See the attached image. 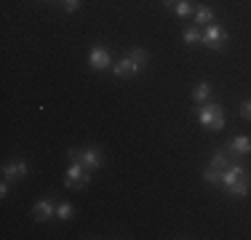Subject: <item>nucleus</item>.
I'll use <instances>...</instances> for the list:
<instances>
[{
	"mask_svg": "<svg viewBox=\"0 0 251 240\" xmlns=\"http://www.w3.org/2000/svg\"><path fill=\"white\" fill-rule=\"evenodd\" d=\"M198 120L203 128H208V131H222L225 128V110L217 101H203V104H198Z\"/></svg>",
	"mask_w": 251,
	"mask_h": 240,
	"instance_id": "f257e3e1",
	"label": "nucleus"
},
{
	"mask_svg": "<svg viewBox=\"0 0 251 240\" xmlns=\"http://www.w3.org/2000/svg\"><path fill=\"white\" fill-rule=\"evenodd\" d=\"M88 182H91V171L83 168L80 163H70L67 171H64V187L67 190H86Z\"/></svg>",
	"mask_w": 251,
	"mask_h": 240,
	"instance_id": "f03ea898",
	"label": "nucleus"
},
{
	"mask_svg": "<svg viewBox=\"0 0 251 240\" xmlns=\"http://www.w3.org/2000/svg\"><path fill=\"white\" fill-rule=\"evenodd\" d=\"M201 43L206 48H211V51H219L227 43V29L222 24H206L201 29Z\"/></svg>",
	"mask_w": 251,
	"mask_h": 240,
	"instance_id": "7ed1b4c3",
	"label": "nucleus"
},
{
	"mask_svg": "<svg viewBox=\"0 0 251 240\" xmlns=\"http://www.w3.org/2000/svg\"><path fill=\"white\" fill-rule=\"evenodd\" d=\"M70 163H80L88 171H99L101 163H104V155H101L99 147H83V149H77V158L70 160Z\"/></svg>",
	"mask_w": 251,
	"mask_h": 240,
	"instance_id": "20e7f679",
	"label": "nucleus"
},
{
	"mask_svg": "<svg viewBox=\"0 0 251 240\" xmlns=\"http://www.w3.org/2000/svg\"><path fill=\"white\" fill-rule=\"evenodd\" d=\"M88 64H91V70H97V72L112 70V56H110V51H107L104 46H94L91 53H88Z\"/></svg>",
	"mask_w": 251,
	"mask_h": 240,
	"instance_id": "39448f33",
	"label": "nucleus"
},
{
	"mask_svg": "<svg viewBox=\"0 0 251 240\" xmlns=\"http://www.w3.org/2000/svg\"><path fill=\"white\" fill-rule=\"evenodd\" d=\"M241 176H246V166H243L241 160H235V158H232V163H230V166H227L225 171H222V184H219V187H225V190H227L230 184H235Z\"/></svg>",
	"mask_w": 251,
	"mask_h": 240,
	"instance_id": "423d86ee",
	"label": "nucleus"
},
{
	"mask_svg": "<svg viewBox=\"0 0 251 240\" xmlns=\"http://www.w3.org/2000/svg\"><path fill=\"white\" fill-rule=\"evenodd\" d=\"M27 176V163L22 158L16 160H8V163L3 166V179H8V182H19V179Z\"/></svg>",
	"mask_w": 251,
	"mask_h": 240,
	"instance_id": "0eeeda50",
	"label": "nucleus"
},
{
	"mask_svg": "<svg viewBox=\"0 0 251 240\" xmlns=\"http://www.w3.org/2000/svg\"><path fill=\"white\" fill-rule=\"evenodd\" d=\"M32 216H35V221H49L51 216H56V203L49 200V197L38 200V203L32 206Z\"/></svg>",
	"mask_w": 251,
	"mask_h": 240,
	"instance_id": "6e6552de",
	"label": "nucleus"
},
{
	"mask_svg": "<svg viewBox=\"0 0 251 240\" xmlns=\"http://www.w3.org/2000/svg\"><path fill=\"white\" fill-rule=\"evenodd\" d=\"M227 152L232 155V158H243V155L251 152V136H232L230 142H227Z\"/></svg>",
	"mask_w": 251,
	"mask_h": 240,
	"instance_id": "1a4fd4ad",
	"label": "nucleus"
},
{
	"mask_svg": "<svg viewBox=\"0 0 251 240\" xmlns=\"http://www.w3.org/2000/svg\"><path fill=\"white\" fill-rule=\"evenodd\" d=\"M139 70H142V67H139V64H136L131 56H123L121 62L112 64V72H115L118 77H134V75H139Z\"/></svg>",
	"mask_w": 251,
	"mask_h": 240,
	"instance_id": "9d476101",
	"label": "nucleus"
},
{
	"mask_svg": "<svg viewBox=\"0 0 251 240\" xmlns=\"http://www.w3.org/2000/svg\"><path fill=\"white\" fill-rule=\"evenodd\" d=\"M249 192H251V179H249V173H246V176H241L235 184H230V187H227V195H230V197H246Z\"/></svg>",
	"mask_w": 251,
	"mask_h": 240,
	"instance_id": "9b49d317",
	"label": "nucleus"
},
{
	"mask_svg": "<svg viewBox=\"0 0 251 240\" xmlns=\"http://www.w3.org/2000/svg\"><path fill=\"white\" fill-rule=\"evenodd\" d=\"M211 94H214L211 83L201 80V83H195V88H193V101H195V104H203V101H211Z\"/></svg>",
	"mask_w": 251,
	"mask_h": 240,
	"instance_id": "f8f14e48",
	"label": "nucleus"
},
{
	"mask_svg": "<svg viewBox=\"0 0 251 240\" xmlns=\"http://www.w3.org/2000/svg\"><path fill=\"white\" fill-rule=\"evenodd\" d=\"M214 22V11L208 5H195V24L198 27H206V24Z\"/></svg>",
	"mask_w": 251,
	"mask_h": 240,
	"instance_id": "ddd939ff",
	"label": "nucleus"
},
{
	"mask_svg": "<svg viewBox=\"0 0 251 240\" xmlns=\"http://www.w3.org/2000/svg\"><path fill=\"white\" fill-rule=\"evenodd\" d=\"M230 163H232V155L227 152V149H219V152L211 158V163H208V166H211V168H217V171H225V168L230 166Z\"/></svg>",
	"mask_w": 251,
	"mask_h": 240,
	"instance_id": "4468645a",
	"label": "nucleus"
},
{
	"mask_svg": "<svg viewBox=\"0 0 251 240\" xmlns=\"http://www.w3.org/2000/svg\"><path fill=\"white\" fill-rule=\"evenodd\" d=\"M203 182H206V184H214V187H219V184H222V171H217V168L206 166V168H203Z\"/></svg>",
	"mask_w": 251,
	"mask_h": 240,
	"instance_id": "2eb2a0df",
	"label": "nucleus"
},
{
	"mask_svg": "<svg viewBox=\"0 0 251 240\" xmlns=\"http://www.w3.org/2000/svg\"><path fill=\"white\" fill-rule=\"evenodd\" d=\"M128 56H131V59H134V62H136V64H139V67H142V70H145V67H147V62H150V53H147V51H145V48H139V46H134V48H131V51H128Z\"/></svg>",
	"mask_w": 251,
	"mask_h": 240,
	"instance_id": "dca6fc26",
	"label": "nucleus"
},
{
	"mask_svg": "<svg viewBox=\"0 0 251 240\" xmlns=\"http://www.w3.org/2000/svg\"><path fill=\"white\" fill-rule=\"evenodd\" d=\"M182 40H184L187 46H198V43H201V27H198V24L184 29V32H182Z\"/></svg>",
	"mask_w": 251,
	"mask_h": 240,
	"instance_id": "f3484780",
	"label": "nucleus"
},
{
	"mask_svg": "<svg viewBox=\"0 0 251 240\" xmlns=\"http://www.w3.org/2000/svg\"><path fill=\"white\" fill-rule=\"evenodd\" d=\"M174 14L179 16V19H187L190 14H195V5L190 3V0H179V3L174 5Z\"/></svg>",
	"mask_w": 251,
	"mask_h": 240,
	"instance_id": "a211bd4d",
	"label": "nucleus"
},
{
	"mask_svg": "<svg viewBox=\"0 0 251 240\" xmlns=\"http://www.w3.org/2000/svg\"><path fill=\"white\" fill-rule=\"evenodd\" d=\"M73 211H75V208L70 206V203H56V216H59L62 221H70V219H73Z\"/></svg>",
	"mask_w": 251,
	"mask_h": 240,
	"instance_id": "6ab92c4d",
	"label": "nucleus"
},
{
	"mask_svg": "<svg viewBox=\"0 0 251 240\" xmlns=\"http://www.w3.org/2000/svg\"><path fill=\"white\" fill-rule=\"evenodd\" d=\"M241 118L251 120V99H243L241 101Z\"/></svg>",
	"mask_w": 251,
	"mask_h": 240,
	"instance_id": "aec40b11",
	"label": "nucleus"
},
{
	"mask_svg": "<svg viewBox=\"0 0 251 240\" xmlns=\"http://www.w3.org/2000/svg\"><path fill=\"white\" fill-rule=\"evenodd\" d=\"M64 11H70V14H75L77 8H80V0H62Z\"/></svg>",
	"mask_w": 251,
	"mask_h": 240,
	"instance_id": "412c9836",
	"label": "nucleus"
},
{
	"mask_svg": "<svg viewBox=\"0 0 251 240\" xmlns=\"http://www.w3.org/2000/svg\"><path fill=\"white\" fill-rule=\"evenodd\" d=\"M8 179H3V184H0V197H8Z\"/></svg>",
	"mask_w": 251,
	"mask_h": 240,
	"instance_id": "4be33fe9",
	"label": "nucleus"
},
{
	"mask_svg": "<svg viewBox=\"0 0 251 240\" xmlns=\"http://www.w3.org/2000/svg\"><path fill=\"white\" fill-rule=\"evenodd\" d=\"M163 3H166V8H171V5H176L179 0H163Z\"/></svg>",
	"mask_w": 251,
	"mask_h": 240,
	"instance_id": "5701e85b",
	"label": "nucleus"
}]
</instances>
